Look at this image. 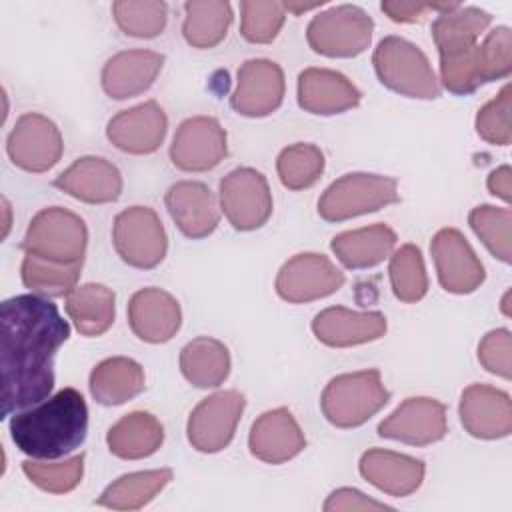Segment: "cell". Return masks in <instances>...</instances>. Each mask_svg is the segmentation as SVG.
I'll use <instances>...</instances> for the list:
<instances>
[{
    "label": "cell",
    "mask_w": 512,
    "mask_h": 512,
    "mask_svg": "<svg viewBox=\"0 0 512 512\" xmlns=\"http://www.w3.org/2000/svg\"><path fill=\"white\" fill-rule=\"evenodd\" d=\"M70 338L58 306L38 294H18L0 306L2 418L46 400L54 388V358Z\"/></svg>",
    "instance_id": "obj_1"
},
{
    "label": "cell",
    "mask_w": 512,
    "mask_h": 512,
    "mask_svg": "<svg viewBox=\"0 0 512 512\" xmlns=\"http://www.w3.org/2000/svg\"><path fill=\"white\" fill-rule=\"evenodd\" d=\"M88 432V406L76 388H62L10 420L16 448L36 460H56L78 448Z\"/></svg>",
    "instance_id": "obj_2"
},
{
    "label": "cell",
    "mask_w": 512,
    "mask_h": 512,
    "mask_svg": "<svg viewBox=\"0 0 512 512\" xmlns=\"http://www.w3.org/2000/svg\"><path fill=\"white\" fill-rule=\"evenodd\" d=\"M492 16L476 6H456L440 12L432 22V38L440 56V80L452 94L466 96L478 90V38Z\"/></svg>",
    "instance_id": "obj_3"
},
{
    "label": "cell",
    "mask_w": 512,
    "mask_h": 512,
    "mask_svg": "<svg viewBox=\"0 0 512 512\" xmlns=\"http://www.w3.org/2000/svg\"><path fill=\"white\" fill-rule=\"evenodd\" d=\"M372 64L378 80L400 96L436 100L442 92L426 54L406 38H382L372 54Z\"/></svg>",
    "instance_id": "obj_4"
},
{
    "label": "cell",
    "mask_w": 512,
    "mask_h": 512,
    "mask_svg": "<svg viewBox=\"0 0 512 512\" xmlns=\"http://www.w3.org/2000/svg\"><path fill=\"white\" fill-rule=\"evenodd\" d=\"M390 400L380 370L348 372L332 378L320 398L322 414L336 428H356L370 420Z\"/></svg>",
    "instance_id": "obj_5"
},
{
    "label": "cell",
    "mask_w": 512,
    "mask_h": 512,
    "mask_svg": "<svg viewBox=\"0 0 512 512\" xmlns=\"http://www.w3.org/2000/svg\"><path fill=\"white\" fill-rule=\"evenodd\" d=\"M86 246L88 228L84 220L62 206H50L34 214L20 242L26 254L64 264L84 262Z\"/></svg>",
    "instance_id": "obj_6"
},
{
    "label": "cell",
    "mask_w": 512,
    "mask_h": 512,
    "mask_svg": "<svg viewBox=\"0 0 512 512\" xmlns=\"http://www.w3.org/2000/svg\"><path fill=\"white\" fill-rule=\"evenodd\" d=\"M398 180L382 174L352 172L334 180L318 200V214L326 222H342L396 204Z\"/></svg>",
    "instance_id": "obj_7"
},
{
    "label": "cell",
    "mask_w": 512,
    "mask_h": 512,
    "mask_svg": "<svg viewBox=\"0 0 512 512\" xmlns=\"http://www.w3.org/2000/svg\"><path fill=\"white\" fill-rule=\"evenodd\" d=\"M374 22L358 6L342 4L314 16L306 30L308 46L328 58H354L372 40Z\"/></svg>",
    "instance_id": "obj_8"
},
{
    "label": "cell",
    "mask_w": 512,
    "mask_h": 512,
    "mask_svg": "<svg viewBox=\"0 0 512 512\" xmlns=\"http://www.w3.org/2000/svg\"><path fill=\"white\" fill-rule=\"evenodd\" d=\"M112 242L132 268H156L168 250V236L158 214L148 206H130L114 218Z\"/></svg>",
    "instance_id": "obj_9"
},
{
    "label": "cell",
    "mask_w": 512,
    "mask_h": 512,
    "mask_svg": "<svg viewBox=\"0 0 512 512\" xmlns=\"http://www.w3.org/2000/svg\"><path fill=\"white\" fill-rule=\"evenodd\" d=\"M220 210L242 232L264 226L272 214V192L262 172L242 166L220 180Z\"/></svg>",
    "instance_id": "obj_10"
},
{
    "label": "cell",
    "mask_w": 512,
    "mask_h": 512,
    "mask_svg": "<svg viewBox=\"0 0 512 512\" xmlns=\"http://www.w3.org/2000/svg\"><path fill=\"white\" fill-rule=\"evenodd\" d=\"M246 398L238 390H220L204 398L188 418L186 434L192 448L204 454L224 450L236 432Z\"/></svg>",
    "instance_id": "obj_11"
},
{
    "label": "cell",
    "mask_w": 512,
    "mask_h": 512,
    "mask_svg": "<svg viewBox=\"0 0 512 512\" xmlns=\"http://www.w3.org/2000/svg\"><path fill=\"white\" fill-rule=\"evenodd\" d=\"M6 152L14 166L26 172L50 170L64 152V142L58 126L44 114H22L6 140Z\"/></svg>",
    "instance_id": "obj_12"
},
{
    "label": "cell",
    "mask_w": 512,
    "mask_h": 512,
    "mask_svg": "<svg viewBox=\"0 0 512 512\" xmlns=\"http://www.w3.org/2000/svg\"><path fill=\"white\" fill-rule=\"evenodd\" d=\"M344 280V272L328 256L302 252L286 260L278 270L276 292L290 304H302L334 294Z\"/></svg>",
    "instance_id": "obj_13"
},
{
    "label": "cell",
    "mask_w": 512,
    "mask_h": 512,
    "mask_svg": "<svg viewBox=\"0 0 512 512\" xmlns=\"http://www.w3.org/2000/svg\"><path fill=\"white\" fill-rule=\"evenodd\" d=\"M228 154L226 130L214 116L186 118L170 144V160L184 172H206Z\"/></svg>",
    "instance_id": "obj_14"
},
{
    "label": "cell",
    "mask_w": 512,
    "mask_h": 512,
    "mask_svg": "<svg viewBox=\"0 0 512 512\" xmlns=\"http://www.w3.org/2000/svg\"><path fill=\"white\" fill-rule=\"evenodd\" d=\"M440 286L450 294H470L486 278L484 266L464 234L456 228H442L430 242Z\"/></svg>",
    "instance_id": "obj_15"
},
{
    "label": "cell",
    "mask_w": 512,
    "mask_h": 512,
    "mask_svg": "<svg viewBox=\"0 0 512 512\" xmlns=\"http://www.w3.org/2000/svg\"><path fill=\"white\" fill-rule=\"evenodd\" d=\"M284 90L286 84L280 64L268 58H252L238 68L230 104L238 114L248 118L270 116L280 108Z\"/></svg>",
    "instance_id": "obj_16"
},
{
    "label": "cell",
    "mask_w": 512,
    "mask_h": 512,
    "mask_svg": "<svg viewBox=\"0 0 512 512\" xmlns=\"http://www.w3.org/2000/svg\"><path fill=\"white\" fill-rule=\"evenodd\" d=\"M448 432L446 406L428 396L406 398L388 418L378 424V436L410 446H428Z\"/></svg>",
    "instance_id": "obj_17"
},
{
    "label": "cell",
    "mask_w": 512,
    "mask_h": 512,
    "mask_svg": "<svg viewBox=\"0 0 512 512\" xmlns=\"http://www.w3.org/2000/svg\"><path fill=\"white\" fill-rule=\"evenodd\" d=\"M464 430L482 440L504 438L512 432V400L504 390L488 384H470L460 396Z\"/></svg>",
    "instance_id": "obj_18"
},
{
    "label": "cell",
    "mask_w": 512,
    "mask_h": 512,
    "mask_svg": "<svg viewBox=\"0 0 512 512\" xmlns=\"http://www.w3.org/2000/svg\"><path fill=\"white\" fill-rule=\"evenodd\" d=\"M168 118L156 100L118 112L106 126V138L122 152L152 154L164 142Z\"/></svg>",
    "instance_id": "obj_19"
},
{
    "label": "cell",
    "mask_w": 512,
    "mask_h": 512,
    "mask_svg": "<svg viewBox=\"0 0 512 512\" xmlns=\"http://www.w3.org/2000/svg\"><path fill=\"white\" fill-rule=\"evenodd\" d=\"M164 202L178 230L192 240L210 236L220 222L216 196L204 182H176L168 188Z\"/></svg>",
    "instance_id": "obj_20"
},
{
    "label": "cell",
    "mask_w": 512,
    "mask_h": 512,
    "mask_svg": "<svg viewBox=\"0 0 512 512\" xmlns=\"http://www.w3.org/2000/svg\"><path fill=\"white\" fill-rule=\"evenodd\" d=\"M248 448L266 464H284L306 448V438L288 408H274L254 420Z\"/></svg>",
    "instance_id": "obj_21"
},
{
    "label": "cell",
    "mask_w": 512,
    "mask_h": 512,
    "mask_svg": "<svg viewBox=\"0 0 512 512\" xmlns=\"http://www.w3.org/2000/svg\"><path fill=\"white\" fill-rule=\"evenodd\" d=\"M54 186L86 204L116 202L122 192L120 170L106 158L84 156L54 178Z\"/></svg>",
    "instance_id": "obj_22"
},
{
    "label": "cell",
    "mask_w": 512,
    "mask_h": 512,
    "mask_svg": "<svg viewBox=\"0 0 512 512\" xmlns=\"http://www.w3.org/2000/svg\"><path fill=\"white\" fill-rule=\"evenodd\" d=\"M128 324L144 342H168L182 324L180 304L162 288H142L128 302Z\"/></svg>",
    "instance_id": "obj_23"
},
{
    "label": "cell",
    "mask_w": 512,
    "mask_h": 512,
    "mask_svg": "<svg viewBox=\"0 0 512 512\" xmlns=\"http://www.w3.org/2000/svg\"><path fill=\"white\" fill-rule=\"evenodd\" d=\"M360 100L362 92L336 70L306 68L298 76V104L310 114H342L356 108Z\"/></svg>",
    "instance_id": "obj_24"
},
{
    "label": "cell",
    "mask_w": 512,
    "mask_h": 512,
    "mask_svg": "<svg viewBox=\"0 0 512 512\" xmlns=\"http://www.w3.org/2000/svg\"><path fill=\"white\" fill-rule=\"evenodd\" d=\"M314 336L330 348H350L378 340L386 334L382 312H356L344 306H330L312 320Z\"/></svg>",
    "instance_id": "obj_25"
},
{
    "label": "cell",
    "mask_w": 512,
    "mask_h": 512,
    "mask_svg": "<svg viewBox=\"0 0 512 512\" xmlns=\"http://www.w3.org/2000/svg\"><path fill=\"white\" fill-rule=\"evenodd\" d=\"M164 56L152 50H124L106 60L102 88L114 100H126L146 92L158 78Z\"/></svg>",
    "instance_id": "obj_26"
},
{
    "label": "cell",
    "mask_w": 512,
    "mask_h": 512,
    "mask_svg": "<svg viewBox=\"0 0 512 512\" xmlns=\"http://www.w3.org/2000/svg\"><path fill=\"white\" fill-rule=\"evenodd\" d=\"M358 468L364 480L396 498H404L416 492L426 472L422 460L382 448L364 452Z\"/></svg>",
    "instance_id": "obj_27"
},
{
    "label": "cell",
    "mask_w": 512,
    "mask_h": 512,
    "mask_svg": "<svg viewBox=\"0 0 512 512\" xmlns=\"http://www.w3.org/2000/svg\"><path fill=\"white\" fill-rule=\"evenodd\" d=\"M396 246V232L386 224L346 230L332 238L330 248L350 270L372 268L384 262Z\"/></svg>",
    "instance_id": "obj_28"
},
{
    "label": "cell",
    "mask_w": 512,
    "mask_h": 512,
    "mask_svg": "<svg viewBox=\"0 0 512 512\" xmlns=\"http://www.w3.org/2000/svg\"><path fill=\"white\" fill-rule=\"evenodd\" d=\"M90 394L102 406H118L146 388L144 368L126 356L106 358L90 372Z\"/></svg>",
    "instance_id": "obj_29"
},
{
    "label": "cell",
    "mask_w": 512,
    "mask_h": 512,
    "mask_svg": "<svg viewBox=\"0 0 512 512\" xmlns=\"http://www.w3.org/2000/svg\"><path fill=\"white\" fill-rule=\"evenodd\" d=\"M164 442V428L150 412H130L122 416L106 434L110 452L124 460H140L152 456Z\"/></svg>",
    "instance_id": "obj_30"
},
{
    "label": "cell",
    "mask_w": 512,
    "mask_h": 512,
    "mask_svg": "<svg viewBox=\"0 0 512 512\" xmlns=\"http://www.w3.org/2000/svg\"><path fill=\"white\" fill-rule=\"evenodd\" d=\"M114 302L116 294L108 286L88 282L76 286L66 296V314L80 334L94 338L112 326L116 314Z\"/></svg>",
    "instance_id": "obj_31"
},
{
    "label": "cell",
    "mask_w": 512,
    "mask_h": 512,
    "mask_svg": "<svg viewBox=\"0 0 512 512\" xmlns=\"http://www.w3.org/2000/svg\"><path fill=\"white\" fill-rule=\"evenodd\" d=\"M180 370L192 386L216 388L230 374V352L220 340L198 336L182 348Z\"/></svg>",
    "instance_id": "obj_32"
},
{
    "label": "cell",
    "mask_w": 512,
    "mask_h": 512,
    "mask_svg": "<svg viewBox=\"0 0 512 512\" xmlns=\"http://www.w3.org/2000/svg\"><path fill=\"white\" fill-rule=\"evenodd\" d=\"M182 34L194 48L218 46L232 24V8L224 0H188Z\"/></svg>",
    "instance_id": "obj_33"
},
{
    "label": "cell",
    "mask_w": 512,
    "mask_h": 512,
    "mask_svg": "<svg viewBox=\"0 0 512 512\" xmlns=\"http://www.w3.org/2000/svg\"><path fill=\"white\" fill-rule=\"evenodd\" d=\"M170 480H172L170 468L124 474L100 494L96 504L112 510H138L148 502H152Z\"/></svg>",
    "instance_id": "obj_34"
},
{
    "label": "cell",
    "mask_w": 512,
    "mask_h": 512,
    "mask_svg": "<svg viewBox=\"0 0 512 512\" xmlns=\"http://www.w3.org/2000/svg\"><path fill=\"white\" fill-rule=\"evenodd\" d=\"M82 264L84 262L64 264L34 254H26L20 266V276L24 286L32 290V294L44 298H60L68 296L76 288Z\"/></svg>",
    "instance_id": "obj_35"
},
{
    "label": "cell",
    "mask_w": 512,
    "mask_h": 512,
    "mask_svg": "<svg viewBox=\"0 0 512 512\" xmlns=\"http://www.w3.org/2000/svg\"><path fill=\"white\" fill-rule=\"evenodd\" d=\"M390 284L400 302H420L428 292V276L418 246L404 244L390 256Z\"/></svg>",
    "instance_id": "obj_36"
},
{
    "label": "cell",
    "mask_w": 512,
    "mask_h": 512,
    "mask_svg": "<svg viewBox=\"0 0 512 512\" xmlns=\"http://www.w3.org/2000/svg\"><path fill=\"white\" fill-rule=\"evenodd\" d=\"M276 170L282 186L288 190H304L316 184L322 176L324 154L314 144L296 142L278 154Z\"/></svg>",
    "instance_id": "obj_37"
},
{
    "label": "cell",
    "mask_w": 512,
    "mask_h": 512,
    "mask_svg": "<svg viewBox=\"0 0 512 512\" xmlns=\"http://www.w3.org/2000/svg\"><path fill=\"white\" fill-rule=\"evenodd\" d=\"M118 28L134 38H154L162 34L168 20V6L160 0H118L112 4Z\"/></svg>",
    "instance_id": "obj_38"
},
{
    "label": "cell",
    "mask_w": 512,
    "mask_h": 512,
    "mask_svg": "<svg viewBox=\"0 0 512 512\" xmlns=\"http://www.w3.org/2000/svg\"><path fill=\"white\" fill-rule=\"evenodd\" d=\"M468 222L474 234L484 242V246L504 264L512 260V212L508 208H496L490 204L476 206Z\"/></svg>",
    "instance_id": "obj_39"
},
{
    "label": "cell",
    "mask_w": 512,
    "mask_h": 512,
    "mask_svg": "<svg viewBox=\"0 0 512 512\" xmlns=\"http://www.w3.org/2000/svg\"><path fill=\"white\" fill-rule=\"evenodd\" d=\"M22 472L40 490L50 494H66L72 492L84 476V454L72 456L64 462H40L36 458L24 460Z\"/></svg>",
    "instance_id": "obj_40"
},
{
    "label": "cell",
    "mask_w": 512,
    "mask_h": 512,
    "mask_svg": "<svg viewBox=\"0 0 512 512\" xmlns=\"http://www.w3.org/2000/svg\"><path fill=\"white\" fill-rule=\"evenodd\" d=\"M240 32L244 40L252 44H268L272 42L286 18L284 2L274 0H244L240 2Z\"/></svg>",
    "instance_id": "obj_41"
},
{
    "label": "cell",
    "mask_w": 512,
    "mask_h": 512,
    "mask_svg": "<svg viewBox=\"0 0 512 512\" xmlns=\"http://www.w3.org/2000/svg\"><path fill=\"white\" fill-rule=\"evenodd\" d=\"M512 72V34L508 26H498L478 46V78L488 84L508 78Z\"/></svg>",
    "instance_id": "obj_42"
},
{
    "label": "cell",
    "mask_w": 512,
    "mask_h": 512,
    "mask_svg": "<svg viewBox=\"0 0 512 512\" xmlns=\"http://www.w3.org/2000/svg\"><path fill=\"white\" fill-rule=\"evenodd\" d=\"M512 86L506 84L496 98L486 102L476 114V132L482 140L496 146H508L512 140L510 128Z\"/></svg>",
    "instance_id": "obj_43"
},
{
    "label": "cell",
    "mask_w": 512,
    "mask_h": 512,
    "mask_svg": "<svg viewBox=\"0 0 512 512\" xmlns=\"http://www.w3.org/2000/svg\"><path fill=\"white\" fill-rule=\"evenodd\" d=\"M480 364L506 380L512 376V336L508 328H498L488 332L478 344Z\"/></svg>",
    "instance_id": "obj_44"
},
{
    "label": "cell",
    "mask_w": 512,
    "mask_h": 512,
    "mask_svg": "<svg viewBox=\"0 0 512 512\" xmlns=\"http://www.w3.org/2000/svg\"><path fill=\"white\" fill-rule=\"evenodd\" d=\"M460 4L456 2H398V0H384L380 4L382 12L394 22H418L426 12H448Z\"/></svg>",
    "instance_id": "obj_45"
},
{
    "label": "cell",
    "mask_w": 512,
    "mask_h": 512,
    "mask_svg": "<svg viewBox=\"0 0 512 512\" xmlns=\"http://www.w3.org/2000/svg\"><path fill=\"white\" fill-rule=\"evenodd\" d=\"M350 510H392V506L368 498L356 488H338L324 502V512H350Z\"/></svg>",
    "instance_id": "obj_46"
},
{
    "label": "cell",
    "mask_w": 512,
    "mask_h": 512,
    "mask_svg": "<svg viewBox=\"0 0 512 512\" xmlns=\"http://www.w3.org/2000/svg\"><path fill=\"white\" fill-rule=\"evenodd\" d=\"M488 190H490V194L502 198L504 202H510V192H512L510 166H500L488 176Z\"/></svg>",
    "instance_id": "obj_47"
},
{
    "label": "cell",
    "mask_w": 512,
    "mask_h": 512,
    "mask_svg": "<svg viewBox=\"0 0 512 512\" xmlns=\"http://www.w3.org/2000/svg\"><path fill=\"white\" fill-rule=\"evenodd\" d=\"M322 2H314V4H294V2H284V8L294 12V14H300V12H306V10H312V8H318Z\"/></svg>",
    "instance_id": "obj_48"
}]
</instances>
